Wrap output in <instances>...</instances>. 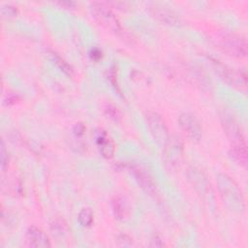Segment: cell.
Masks as SVG:
<instances>
[{
    "label": "cell",
    "mask_w": 248,
    "mask_h": 248,
    "mask_svg": "<svg viewBox=\"0 0 248 248\" xmlns=\"http://www.w3.org/2000/svg\"><path fill=\"white\" fill-rule=\"evenodd\" d=\"M93 137L101 155L104 158L110 159L114 154V143L108 133L105 130L98 128L95 130Z\"/></svg>",
    "instance_id": "cell-9"
},
{
    "label": "cell",
    "mask_w": 248,
    "mask_h": 248,
    "mask_svg": "<svg viewBox=\"0 0 248 248\" xmlns=\"http://www.w3.org/2000/svg\"><path fill=\"white\" fill-rule=\"evenodd\" d=\"M0 160H1V169L3 171H5L6 168L8 167L9 157H8V151L6 149L4 140H1V150H0Z\"/></svg>",
    "instance_id": "cell-19"
},
{
    "label": "cell",
    "mask_w": 248,
    "mask_h": 248,
    "mask_svg": "<svg viewBox=\"0 0 248 248\" xmlns=\"http://www.w3.org/2000/svg\"><path fill=\"white\" fill-rule=\"evenodd\" d=\"M105 112L108 115V117H109L110 119L114 120V121H118L121 118V114L120 111L117 109V108H115L114 106L108 104L105 107Z\"/></svg>",
    "instance_id": "cell-18"
},
{
    "label": "cell",
    "mask_w": 248,
    "mask_h": 248,
    "mask_svg": "<svg viewBox=\"0 0 248 248\" xmlns=\"http://www.w3.org/2000/svg\"><path fill=\"white\" fill-rule=\"evenodd\" d=\"M25 243L28 247H50L51 243L46 233L37 226H31L25 233Z\"/></svg>",
    "instance_id": "cell-8"
},
{
    "label": "cell",
    "mask_w": 248,
    "mask_h": 248,
    "mask_svg": "<svg viewBox=\"0 0 248 248\" xmlns=\"http://www.w3.org/2000/svg\"><path fill=\"white\" fill-rule=\"evenodd\" d=\"M116 240H117V244L119 245V246H124V247H129V246H132L133 245V239H132V237H130L129 235H127V234H119L118 236H117V238H116Z\"/></svg>",
    "instance_id": "cell-20"
},
{
    "label": "cell",
    "mask_w": 248,
    "mask_h": 248,
    "mask_svg": "<svg viewBox=\"0 0 248 248\" xmlns=\"http://www.w3.org/2000/svg\"><path fill=\"white\" fill-rule=\"evenodd\" d=\"M163 245H164V243L162 242V240L160 238H158V236H155L151 240V243H150V246H155V247H161Z\"/></svg>",
    "instance_id": "cell-23"
},
{
    "label": "cell",
    "mask_w": 248,
    "mask_h": 248,
    "mask_svg": "<svg viewBox=\"0 0 248 248\" xmlns=\"http://www.w3.org/2000/svg\"><path fill=\"white\" fill-rule=\"evenodd\" d=\"M90 10L95 19L101 25L115 33H120L122 31L120 20L108 2H92L90 4Z\"/></svg>",
    "instance_id": "cell-3"
},
{
    "label": "cell",
    "mask_w": 248,
    "mask_h": 248,
    "mask_svg": "<svg viewBox=\"0 0 248 248\" xmlns=\"http://www.w3.org/2000/svg\"><path fill=\"white\" fill-rule=\"evenodd\" d=\"M47 56L50 59V61L60 70L62 71L64 74L68 75V76H72L74 73L73 68L71 67V65H69L62 57H60L56 52L52 51V50H48L47 51Z\"/></svg>",
    "instance_id": "cell-14"
},
{
    "label": "cell",
    "mask_w": 248,
    "mask_h": 248,
    "mask_svg": "<svg viewBox=\"0 0 248 248\" xmlns=\"http://www.w3.org/2000/svg\"><path fill=\"white\" fill-rule=\"evenodd\" d=\"M59 5L65 7V8H73L75 7V3L72 1H62V2H58Z\"/></svg>",
    "instance_id": "cell-24"
},
{
    "label": "cell",
    "mask_w": 248,
    "mask_h": 248,
    "mask_svg": "<svg viewBox=\"0 0 248 248\" xmlns=\"http://www.w3.org/2000/svg\"><path fill=\"white\" fill-rule=\"evenodd\" d=\"M78 221L81 227H90L94 222L93 211L89 207L82 208L78 214Z\"/></svg>",
    "instance_id": "cell-16"
},
{
    "label": "cell",
    "mask_w": 248,
    "mask_h": 248,
    "mask_svg": "<svg viewBox=\"0 0 248 248\" xmlns=\"http://www.w3.org/2000/svg\"><path fill=\"white\" fill-rule=\"evenodd\" d=\"M220 119L225 134L231 143L232 156L238 164L246 167L248 161L247 144L237 121L230 112L227 111L220 114Z\"/></svg>",
    "instance_id": "cell-1"
},
{
    "label": "cell",
    "mask_w": 248,
    "mask_h": 248,
    "mask_svg": "<svg viewBox=\"0 0 248 248\" xmlns=\"http://www.w3.org/2000/svg\"><path fill=\"white\" fill-rule=\"evenodd\" d=\"M165 157L168 164L173 166L180 162L183 154V144L176 137H170L169 141L164 146Z\"/></svg>",
    "instance_id": "cell-10"
},
{
    "label": "cell",
    "mask_w": 248,
    "mask_h": 248,
    "mask_svg": "<svg viewBox=\"0 0 248 248\" xmlns=\"http://www.w3.org/2000/svg\"><path fill=\"white\" fill-rule=\"evenodd\" d=\"M50 231L57 237H64L69 232V228L64 219L57 218L50 223Z\"/></svg>",
    "instance_id": "cell-15"
},
{
    "label": "cell",
    "mask_w": 248,
    "mask_h": 248,
    "mask_svg": "<svg viewBox=\"0 0 248 248\" xmlns=\"http://www.w3.org/2000/svg\"><path fill=\"white\" fill-rule=\"evenodd\" d=\"M210 63L215 71V73L228 84L233 87H246L247 85V77L246 74L242 71H237L227 65H224L218 60L211 59Z\"/></svg>",
    "instance_id": "cell-6"
},
{
    "label": "cell",
    "mask_w": 248,
    "mask_h": 248,
    "mask_svg": "<svg viewBox=\"0 0 248 248\" xmlns=\"http://www.w3.org/2000/svg\"><path fill=\"white\" fill-rule=\"evenodd\" d=\"M111 208H112L113 215L115 216L116 219L124 220L130 215L131 209H130L129 202L125 197L121 195L115 196L111 200Z\"/></svg>",
    "instance_id": "cell-13"
},
{
    "label": "cell",
    "mask_w": 248,
    "mask_h": 248,
    "mask_svg": "<svg viewBox=\"0 0 248 248\" xmlns=\"http://www.w3.org/2000/svg\"><path fill=\"white\" fill-rule=\"evenodd\" d=\"M85 126L82 123H76L73 127V134L76 138H80L84 135Z\"/></svg>",
    "instance_id": "cell-21"
},
{
    "label": "cell",
    "mask_w": 248,
    "mask_h": 248,
    "mask_svg": "<svg viewBox=\"0 0 248 248\" xmlns=\"http://www.w3.org/2000/svg\"><path fill=\"white\" fill-rule=\"evenodd\" d=\"M178 125L184 134L193 141H199L202 136V129L197 117L190 112H182L178 116Z\"/></svg>",
    "instance_id": "cell-7"
},
{
    "label": "cell",
    "mask_w": 248,
    "mask_h": 248,
    "mask_svg": "<svg viewBox=\"0 0 248 248\" xmlns=\"http://www.w3.org/2000/svg\"><path fill=\"white\" fill-rule=\"evenodd\" d=\"M145 120L149 132L154 140L160 145L165 146L170 140V134L165 120L156 111H147L145 113Z\"/></svg>",
    "instance_id": "cell-5"
},
{
    "label": "cell",
    "mask_w": 248,
    "mask_h": 248,
    "mask_svg": "<svg viewBox=\"0 0 248 248\" xmlns=\"http://www.w3.org/2000/svg\"><path fill=\"white\" fill-rule=\"evenodd\" d=\"M132 173L137 180L138 184L149 195H154L156 194V186L155 183L153 182L151 176L145 172L143 170H141L139 167H132L131 168Z\"/></svg>",
    "instance_id": "cell-12"
},
{
    "label": "cell",
    "mask_w": 248,
    "mask_h": 248,
    "mask_svg": "<svg viewBox=\"0 0 248 248\" xmlns=\"http://www.w3.org/2000/svg\"><path fill=\"white\" fill-rule=\"evenodd\" d=\"M219 45L229 55L243 58L247 55L248 45L245 37L233 34V33H225L219 37Z\"/></svg>",
    "instance_id": "cell-4"
},
{
    "label": "cell",
    "mask_w": 248,
    "mask_h": 248,
    "mask_svg": "<svg viewBox=\"0 0 248 248\" xmlns=\"http://www.w3.org/2000/svg\"><path fill=\"white\" fill-rule=\"evenodd\" d=\"M1 14L3 16H6V17H14L17 14V9L16 6L6 3L1 5Z\"/></svg>",
    "instance_id": "cell-17"
},
{
    "label": "cell",
    "mask_w": 248,
    "mask_h": 248,
    "mask_svg": "<svg viewBox=\"0 0 248 248\" xmlns=\"http://www.w3.org/2000/svg\"><path fill=\"white\" fill-rule=\"evenodd\" d=\"M216 184L224 205L233 213L242 214L245 211V199L234 179L225 172H219Z\"/></svg>",
    "instance_id": "cell-2"
},
{
    "label": "cell",
    "mask_w": 248,
    "mask_h": 248,
    "mask_svg": "<svg viewBox=\"0 0 248 248\" xmlns=\"http://www.w3.org/2000/svg\"><path fill=\"white\" fill-rule=\"evenodd\" d=\"M90 56L93 60H99L102 57V51L99 48H92L90 51Z\"/></svg>",
    "instance_id": "cell-22"
},
{
    "label": "cell",
    "mask_w": 248,
    "mask_h": 248,
    "mask_svg": "<svg viewBox=\"0 0 248 248\" xmlns=\"http://www.w3.org/2000/svg\"><path fill=\"white\" fill-rule=\"evenodd\" d=\"M150 11L152 15L159 19L161 22H164L168 25H178L180 23V18L177 14H175L172 10L168 9V7L153 4L150 7Z\"/></svg>",
    "instance_id": "cell-11"
}]
</instances>
